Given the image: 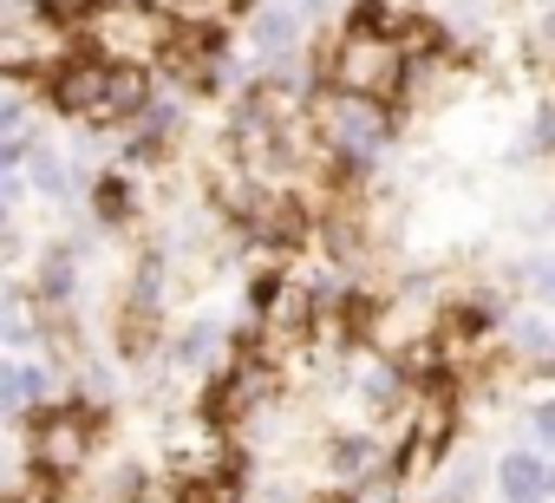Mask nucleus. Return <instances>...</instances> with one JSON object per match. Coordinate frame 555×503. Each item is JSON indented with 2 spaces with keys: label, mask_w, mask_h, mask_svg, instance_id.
I'll return each instance as SVG.
<instances>
[{
  "label": "nucleus",
  "mask_w": 555,
  "mask_h": 503,
  "mask_svg": "<svg viewBox=\"0 0 555 503\" xmlns=\"http://www.w3.org/2000/svg\"><path fill=\"white\" fill-rule=\"evenodd\" d=\"M327 86L340 92H366V99H399L412 86V53L399 34H379V27H347L334 47H327Z\"/></svg>",
  "instance_id": "obj_1"
},
{
  "label": "nucleus",
  "mask_w": 555,
  "mask_h": 503,
  "mask_svg": "<svg viewBox=\"0 0 555 503\" xmlns=\"http://www.w3.org/2000/svg\"><path fill=\"white\" fill-rule=\"evenodd\" d=\"M170 34H177V27H170L157 8H99V14L86 21L92 53L112 60V66H157L164 47H170Z\"/></svg>",
  "instance_id": "obj_2"
},
{
  "label": "nucleus",
  "mask_w": 555,
  "mask_h": 503,
  "mask_svg": "<svg viewBox=\"0 0 555 503\" xmlns=\"http://www.w3.org/2000/svg\"><path fill=\"white\" fill-rule=\"evenodd\" d=\"M92 444H99V418L86 405H40L27 418V457L53 477H79L92 464Z\"/></svg>",
  "instance_id": "obj_3"
},
{
  "label": "nucleus",
  "mask_w": 555,
  "mask_h": 503,
  "mask_svg": "<svg viewBox=\"0 0 555 503\" xmlns=\"http://www.w3.org/2000/svg\"><path fill=\"white\" fill-rule=\"evenodd\" d=\"M386 131H392V118H386V105L379 99H366V92H327L321 99V144L340 157V164H373L379 157V144H386Z\"/></svg>",
  "instance_id": "obj_4"
},
{
  "label": "nucleus",
  "mask_w": 555,
  "mask_h": 503,
  "mask_svg": "<svg viewBox=\"0 0 555 503\" xmlns=\"http://www.w3.org/2000/svg\"><path fill=\"white\" fill-rule=\"evenodd\" d=\"M105 99H112V60H99V53H73L60 73H47V105L60 118L99 125L105 118Z\"/></svg>",
  "instance_id": "obj_5"
},
{
  "label": "nucleus",
  "mask_w": 555,
  "mask_h": 503,
  "mask_svg": "<svg viewBox=\"0 0 555 503\" xmlns=\"http://www.w3.org/2000/svg\"><path fill=\"white\" fill-rule=\"evenodd\" d=\"M170 470L183 477V483H216V477H229V431L222 425H190V431H177L170 438Z\"/></svg>",
  "instance_id": "obj_6"
},
{
  "label": "nucleus",
  "mask_w": 555,
  "mask_h": 503,
  "mask_svg": "<svg viewBox=\"0 0 555 503\" xmlns=\"http://www.w3.org/2000/svg\"><path fill=\"white\" fill-rule=\"evenodd\" d=\"M425 340H438V314H425L418 301H392V308H379V321H373V347H379L386 360H405V353L425 347Z\"/></svg>",
  "instance_id": "obj_7"
},
{
  "label": "nucleus",
  "mask_w": 555,
  "mask_h": 503,
  "mask_svg": "<svg viewBox=\"0 0 555 503\" xmlns=\"http://www.w3.org/2000/svg\"><path fill=\"white\" fill-rule=\"evenodd\" d=\"M301 34H308V14L295 8V0H268V8L255 14V27H248V40H255L261 60H288L301 47Z\"/></svg>",
  "instance_id": "obj_8"
},
{
  "label": "nucleus",
  "mask_w": 555,
  "mask_h": 503,
  "mask_svg": "<svg viewBox=\"0 0 555 503\" xmlns=\"http://www.w3.org/2000/svg\"><path fill=\"white\" fill-rule=\"evenodd\" d=\"M496 490H503L509 503H542V496H548V464H542L535 451H509V457L496 464Z\"/></svg>",
  "instance_id": "obj_9"
},
{
  "label": "nucleus",
  "mask_w": 555,
  "mask_h": 503,
  "mask_svg": "<svg viewBox=\"0 0 555 503\" xmlns=\"http://www.w3.org/2000/svg\"><path fill=\"white\" fill-rule=\"evenodd\" d=\"M34 295H40V308H66V301L79 295V262H73V248H47Z\"/></svg>",
  "instance_id": "obj_10"
},
{
  "label": "nucleus",
  "mask_w": 555,
  "mask_h": 503,
  "mask_svg": "<svg viewBox=\"0 0 555 503\" xmlns=\"http://www.w3.org/2000/svg\"><path fill=\"white\" fill-rule=\"evenodd\" d=\"M92 209H99V222L125 229V222H131V209H138V196H131V183H125L118 170H105V177L92 183Z\"/></svg>",
  "instance_id": "obj_11"
},
{
  "label": "nucleus",
  "mask_w": 555,
  "mask_h": 503,
  "mask_svg": "<svg viewBox=\"0 0 555 503\" xmlns=\"http://www.w3.org/2000/svg\"><path fill=\"white\" fill-rule=\"evenodd\" d=\"M216 353H222V327H216V321H190V334L170 347V360H177V366H190V373H196V366H209Z\"/></svg>",
  "instance_id": "obj_12"
},
{
  "label": "nucleus",
  "mask_w": 555,
  "mask_h": 503,
  "mask_svg": "<svg viewBox=\"0 0 555 503\" xmlns=\"http://www.w3.org/2000/svg\"><path fill=\"white\" fill-rule=\"evenodd\" d=\"M509 347H516L522 360H555V327H548L542 314H522V321L509 327Z\"/></svg>",
  "instance_id": "obj_13"
},
{
  "label": "nucleus",
  "mask_w": 555,
  "mask_h": 503,
  "mask_svg": "<svg viewBox=\"0 0 555 503\" xmlns=\"http://www.w3.org/2000/svg\"><path fill=\"white\" fill-rule=\"evenodd\" d=\"M379 464V444L373 438H334V470L340 477H366Z\"/></svg>",
  "instance_id": "obj_14"
},
{
  "label": "nucleus",
  "mask_w": 555,
  "mask_h": 503,
  "mask_svg": "<svg viewBox=\"0 0 555 503\" xmlns=\"http://www.w3.org/2000/svg\"><path fill=\"white\" fill-rule=\"evenodd\" d=\"M34 183H40L47 196H66V190H73V177H66V164H60L53 151H40V164H34Z\"/></svg>",
  "instance_id": "obj_15"
},
{
  "label": "nucleus",
  "mask_w": 555,
  "mask_h": 503,
  "mask_svg": "<svg viewBox=\"0 0 555 503\" xmlns=\"http://www.w3.org/2000/svg\"><path fill=\"white\" fill-rule=\"evenodd\" d=\"M542 151H555V112H535V125L522 138V157H542Z\"/></svg>",
  "instance_id": "obj_16"
},
{
  "label": "nucleus",
  "mask_w": 555,
  "mask_h": 503,
  "mask_svg": "<svg viewBox=\"0 0 555 503\" xmlns=\"http://www.w3.org/2000/svg\"><path fill=\"white\" fill-rule=\"evenodd\" d=\"M529 425H535V444H555V399H542V405L529 412Z\"/></svg>",
  "instance_id": "obj_17"
},
{
  "label": "nucleus",
  "mask_w": 555,
  "mask_h": 503,
  "mask_svg": "<svg viewBox=\"0 0 555 503\" xmlns=\"http://www.w3.org/2000/svg\"><path fill=\"white\" fill-rule=\"evenodd\" d=\"M529 288H535L542 301H555V269H548V262H535V269H529Z\"/></svg>",
  "instance_id": "obj_18"
},
{
  "label": "nucleus",
  "mask_w": 555,
  "mask_h": 503,
  "mask_svg": "<svg viewBox=\"0 0 555 503\" xmlns=\"http://www.w3.org/2000/svg\"><path fill=\"white\" fill-rule=\"evenodd\" d=\"M125 503H183V496H170L164 483H151V477H144V490H138V496H125Z\"/></svg>",
  "instance_id": "obj_19"
},
{
  "label": "nucleus",
  "mask_w": 555,
  "mask_h": 503,
  "mask_svg": "<svg viewBox=\"0 0 555 503\" xmlns=\"http://www.w3.org/2000/svg\"><path fill=\"white\" fill-rule=\"evenodd\" d=\"M548 496H555V464H548Z\"/></svg>",
  "instance_id": "obj_20"
}]
</instances>
